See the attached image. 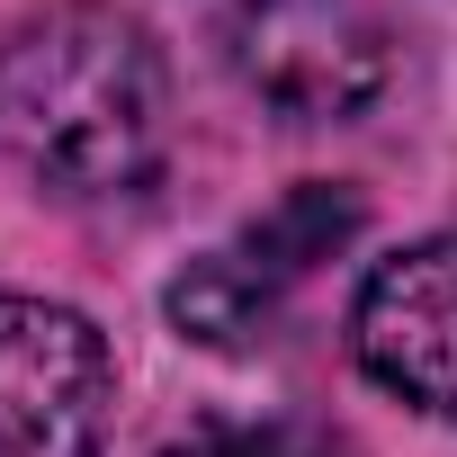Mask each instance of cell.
Returning <instances> with one entry per match:
<instances>
[{
  "mask_svg": "<svg viewBox=\"0 0 457 457\" xmlns=\"http://www.w3.org/2000/svg\"><path fill=\"white\" fill-rule=\"evenodd\" d=\"M0 153L54 197H126L170 153V63L144 19L54 0L0 37Z\"/></svg>",
  "mask_w": 457,
  "mask_h": 457,
  "instance_id": "6da1fadb",
  "label": "cell"
},
{
  "mask_svg": "<svg viewBox=\"0 0 457 457\" xmlns=\"http://www.w3.org/2000/svg\"><path fill=\"white\" fill-rule=\"evenodd\" d=\"M224 63L287 126H350L395 81V46L359 0H234Z\"/></svg>",
  "mask_w": 457,
  "mask_h": 457,
  "instance_id": "7a4b0ae2",
  "label": "cell"
},
{
  "mask_svg": "<svg viewBox=\"0 0 457 457\" xmlns=\"http://www.w3.org/2000/svg\"><path fill=\"white\" fill-rule=\"evenodd\" d=\"M359 224H368L359 188H341V179H296V188H287L278 206H261L224 252H206V261H188V270L170 278V323H179L188 341H215V350L252 341L296 278H314L332 252L359 243Z\"/></svg>",
  "mask_w": 457,
  "mask_h": 457,
  "instance_id": "3957f363",
  "label": "cell"
},
{
  "mask_svg": "<svg viewBox=\"0 0 457 457\" xmlns=\"http://www.w3.org/2000/svg\"><path fill=\"white\" fill-rule=\"evenodd\" d=\"M117 368L90 314L0 296V457H99Z\"/></svg>",
  "mask_w": 457,
  "mask_h": 457,
  "instance_id": "277c9868",
  "label": "cell"
},
{
  "mask_svg": "<svg viewBox=\"0 0 457 457\" xmlns=\"http://www.w3.org/2000/svg\"><path fill=\"white\" fill-rule=\"evenodd\" d=\"M359 368L430 421H457V234H430L368 270L350 305Z\"/></svg>",
  "mask_w": 457,
  "mask_h": 457,
  "instance_id": "5b68a950",
  "label": "cell"
},
{
  "mask_svg": "<svg viewBox=\"0 0 457 457\" xmlns=\"http://www.w3.org/2000/svg\"><path fill=\"white\" fill-rule=\"evenodd\" d=\"M162 457H332V448L296 421H206V430L170 439Z\"/></svg>",
  "mask_w": 457,
  "mask_h": 457,
  "instance_id": "8992f818",
  "label": "cell"
}]
</instances>
